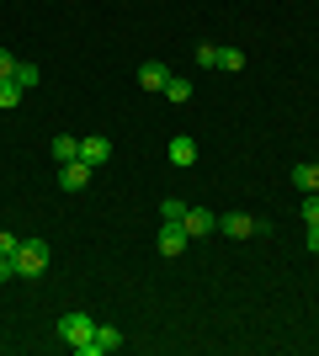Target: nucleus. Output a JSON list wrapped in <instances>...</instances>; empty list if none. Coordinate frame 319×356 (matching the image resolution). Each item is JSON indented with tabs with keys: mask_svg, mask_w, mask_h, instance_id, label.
I'll list each match as a JSON object with an SVG mask.
<instances>
[{
	"mask_svg": "<svg viewBox=\"0 0 319 356\" xmlns=\"http://www.w3.org/2000/svg\"><path fill=\"white\" fill-rule=\"evenodd\" d=\"M11 74H16V59L6 54V48H0V80H11Z\"/></svg>",
	"mask_w": 319,
	"mask_h": 356,
	"instance_id": "obj_20",
	"label": "nucleus"
},
{
	"mask_svg": "<svg viewBox=\"0 0 319 356\" xmlns=\"http://www.w3.org/2000/svg\"><path fill=\"white\" fill-rule=\"evenodd\" d=\"M309 250L319 255V223H309Z\"/></svg>",
	"mask_w": 319,
	"mask_h": 356,
	"instance_id": "obj_22",
	"label": "nucleus"
},
{
	"mask_svg": "<svg viewBox=\"0 0 319 356\" xmlns=\"http://www.w3.org/2000/svg\"><path fill=\"white\" fill-rule=\"evenodd\" d=\"M138 86H144V90H165V86H170V70H165L160 59L138 64Z\"/></svg>",
	"mask_w": 319,
	"mask_h": 356,
	"instance_id": "obj_7",
	"label": "nucleus"
},
{
	"mask_svg": "<svg viewBox=\"0 0 319 356\" xmlns=\"http://www.w3.org/2000/svg\"><path fill=\"white\" fill-rule=\"evenodd\" d=\"M59 335H64V341H69V346H75V351H80V346H85V341H91V335H96V319H91V314H64V319H59Z\"/></svg>",
	"mask_w": 319,
	"mask_h": 356,
	"instance_id": "obj_2",
	"label": "nucleus"
},
{
	"mask_svg": "<svg viewBox=\"0 0 319 356\" xmlns=\"http://www.w3.org/2000/svg\"><path fill=\"white\" fill-rule=\"evenodd\" d=\"M298 213H304L309 223H319V192H304V208H298Z\"/></svg>",
	"mask_w": 319,
	"mask_h": 356,
	"instance_id": "obj_18",
	"label": "nucleus"
},
{
	"mask_svg": "<svg viewBox=\"0 0 319 356\" xmlns=\"http://www.w3.org/2000/svg\"><path fill=\"white\" fill-rule=\"evenodd\" d=\"M218 70L240 74V70H245V54H240V48H218Z\"/></svg>",
	"mask_w": 319,
	"mask_h": 356,
	"instance_id": "obj_15",
	"label": "nucleus"
},
{
	"mask_svg": "<svg viewBox=\"0 0 319 356\" xmlns=\"http://www.w3.org/2000/svg\"><path fill=\"white\" fill-rule=\"evenodd\" d=\"M197 64L202 70H218V43H197Z\"/></svg>",
	"mask_w": 319,
	"mask_h": 356,
	"instance_id": "obj_17",
	"label": "nucleus"
},
{
	"mask_svg": "<svg viewBox=\"0 0 319 356\" xmlns=\"http://www.w3.org/2000/svg\"><path fill=\"white\" fill-rule=\"evenodd\" d=\"M11 80H16L22 90H32V86H38V64H16V74H11Z\"/></svg>",
	"mask_w": 319,
	"mask_h": 356,
	"instance_id": "obj_16",
	"label": "nucleus"
},
{
	"mask_svg": "<svg viewBox=\"0 0 319 356\" xmlns=\"http://www.w3.org/2000/svg\"><path fill=\"white\" fill-rule=\"evenodd\" d=\"M91 170H96V165H85V160H69V165L59 170V186H64V192H85V186H91Z\"/></svg>",
	"mask_w": 319,
	"mask_h": 356,
	"instance_id": "obj_5",
	"label": "nucleus"
},
{
	"mask_svg": "<svg viewBox=\"0 0 319 356\" xmlns=\"http://www.w3.org/2000/svg\"><path fill=\"white\" fill-rule=\"evenodd\" d=\"M293 186H298V192H319V165H298V170H293Z\"/></svg>",
	"mask_w": 319,
	"mask_h": 356,
	"instance_id": "obj_11",
	"label": "nucleus"
},
{
	"mask_svg": "<svg viewBox=\"0 0 319 356\" xmlns=\"http://www.w3.org/2000/svg\"><path fill=\"white\" fill-rule=\"evenodd\" d=\"M160 96H165V102H186V96H192V80H181V74H170V86L160 90Z\"/></svg>",
	"mask_w": 319,
	"mask_h": 356,
	"instance_id": "obj_13",
	"label": "nucleus"
},
{
	"mask_svg": "<svg viewBox=\"0 0 319 356\" xmlns=\"http://www.w3.org/2000/svg\"><path fill=\"white\" fill-rule=\"evenodd\" d=\"M6 277H16V266H11V255H0V282H6Z\"/></svg>",
	"mask_w": 319,
	"mask_h": 356,
	"instance_id": "obj_21",
	"label": "nucleus"
},
{
	"mask_svg": "<svg viewBox=\"0 0 319 356\" xmlns=\"http://www.w3.org/2000/svg\"><path fill=\"white\" fill-rule=\"evenodd\" d=\"M11 266H16V277H43L48 271V245L43 239H22L16 255H11Z\"/></svg>",
	"mask_w": 319,
	"mask_h": 356,
	"instance_id": "obj_1",
	"label": "nucleus"
},
{
	"mask_svg": "<svg viewBox=\"0 0 319 356\" xmlns=\"http://www.w3.org/2000/svg\"><path fill=\"white\" fill-rule=\"evenodd\" d=\"M22 96H27V90L16 86V80H0V112H11V106L22 102Z\"/></svg>",
	"mask_w": 319,
	"mask_h": 356,
	"instance_id": "obj_14",
	"label": "nucleus"
},
{
	"mask_svg": "<svg viewBox=\"0 0 319 356\" xmlns=\"http://www.w3.org/2000/svg\"><path fill=\"white\" fill-rule=\"evenodd\" d=\"M48 149H54V160H59V165L80 160V138H75V134H59V138H54V144H48Z\"/></svg>",
	"mask_w": 319,
	"mask_h": 356,
	"instance_id": "obj_10",
	"label": "nucleus"
},
{
	"mask_svg": "<svg viewBox=\"0 0 319 356\" xmlns=\"http://www.w3.org/2000/svg\"><path fill=\"white\" fill-rule=\"evenodd\" d=\"M218 229H224L229 239H250V234H261V218H250V213H224Z\"/></svg>",
	"mask_w": 319,
	"mask_h": 356,
	"instance_id": "obj_3",
	"label": "nucleus"
},
{
	"mask_svg": "<svg viewBox=\"0 0 319 356\" xmlns=\"http://www.w3.org/2000/svg\"><path fill=\"white\" fill-rule=\"evenodd\" d=\"M16 245H22V239H16L11 229H0V255H16Z\"/></svg>",
	"mask_w": 319,
	"mask_h": 356,
	"instance_id": "obj_19",
	"label": "nucleus"
},
{
	"mask_svg": "<svg viewBox=\"0 0 319 356\" xmlns=\"http://www.w3.org/2000/svg\"><path fill=\"white\" fill-rule=\"evenodd\" d=\"M80 160H85V165H106V160H112V144H106V138H80Z\"/></svg>",
	"mask_w": 319,
	"mask_h": 356,
	"instance_id": "obj_9",
	"label": "nucleus"
},
{
	"mask_svg": "<svg viewBox=\"0 0 319 356\" xmlns=\"http://www.w3.org/2000/svg\"><path fill=\"white\" fill-rule=\"evenodd\" d=\"M314 165H319V160H314Z\"/></svg>",
	"mask_w": 319,
	"mask_h": 356,
	"instance_id": "obj_23",
	"label": "nucleus"
},
{
	"mask_svg": "<svg viewBox=\"0 0 319 356\" xmlns=\"http://www.w3.org/2000/svg\"><path fill=\"white\" fill-rule=\"evenodd\" d=\"M186 218V202L181 197H165V202H160V223H181Z\"/></svg>",
	"mask_w": 319,
	"mask_h": 356,
	"instance_id": "obj_12",
	"label": "nucleus"
},
{
	"mask_svg": "<svg viewBox=\"0 0 319 356\" xmlns=\"http://www.w3.org/2000/svg\"><path fill=\"white\" fill-rule=\"evenodd\" d=\"M181 229H186V234H192V239H208L213 229H218V213H208V208H186Z\"/></svg>",
	"mask_w": 319,
	"mask_h": 356,
	"instance_id": "obj_4",
	"label": "nucleus"
},
{
	"mask_svg": "<svg viewBox=\"0 0 319 356\" xmlns=\"http://www.w3.org/2000/svg\"><path fill=\"white\" fill-rule=\"evenodd\" d=\"M165 154H170V165H181V170H186V165H197V144H192L186 134H176V138H170V149H165Z\"/></svg>",
	"mask_w": 319,
	"mask_h": 356,
	"instance_id": "obj_8",
	"label": "nucleus"
},
{
	"mask_svg": "<svg viewBox=\"0 0 319 356\" xmlns=\"http://www.w3.org/2000/svg\"><path fill=\"white\" fill-rule=\"evenodd\" d=\"M186 239H192V234H186L181 223H160V255H181Z\"/></svg>",
	"mask_w": 319,
	"mask_h": 356,
	"instance_id": "obj_6",
	"label": "nucleus"
}]
</instances>
